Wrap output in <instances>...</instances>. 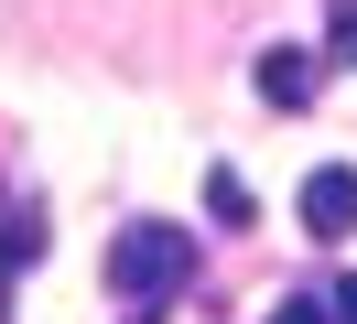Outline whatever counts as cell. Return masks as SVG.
<instances>
[{"label":"cell","mask_w":357,"mask_h":324,"mask_svg":"<svg viewBox=\"0 0 357 324\" xmlns=\"http://www.w3.org/2000/svg\"><path fill=\"white\" fill-rule=\"evenodd\" d=\"M292 216H303V238L347 249V238H357V162H314L303 194H292Z\"/></svg>","instance_id":"cell-2"},{"label":"cell","mask_w":357,"mask_h":324,"mask_svg":"<svg viewBox=\"0 0 357 324\" xmlns=\"http://www.w3.org/2000/svg\"><path fill=\"white\" fill-rule=\"evenodd\" d=\"M44 259V227L33 216H0V302H11V270H33Z\"/></svg>","instance_id":"cell-4"},{"label":"cell","mask_w":357,"mask_h":324,"mask_svg":"<svg viewBox=\"0 0 357 324\" xmlns=\"http://www.w3.org/2000/svg\"><path fill=\"white\" fill-rule=\"evenodd\" d=\"M271 324H335V314H325V292H292V302H271Z\"/></svg>","instance_id":"cell-7"},{"label":"cell","mask_w":357,"mask_h":324,"mask_svg":"<svg viewBox=\"0 0 357 324\" xmlns=\"http://www.w3.org/2000/svg\"><path fill=\"white\" fill-rule=\"evenodd\" d=\"M206 216H217V227H249V184L238 173H206Z\"/></svg>","instance_id":"cell-5"},{"label":"cell","mask_w":357,"mask_h":324,"mask_svg":"<svg viewBox=\"0 0 357 324\" xmlns=\"http://www.w3.org/2000/svg\"><path fill=\"white\" fill-rule=\"evenodd\" d=\"M325 314H335V324H357V281H335V292H325Z\"/></svg>","instance_id":"cell-8"},{"label":"cell","mask_w":357,"mask_h":324,"mask_svg":"<svg viewBox=\"0 0 357 324\" xmlns=\"http://www.w3.org/2000/svg\"><path fill=\"white\" fill-rule=\"evenodd\" d=\"M314 86H325V65H314L303 43H271L260 54V98L271 108H314Z\"/></svg>","instance_id":"cell-3"},{"label":"cell","mask_w":357,"mask_h":324,"mask_svg":"<svg viewBox=\"0 0 357 324\" xmlns=\"http://www.w3.org/2000/svg\"><path fill=\"white\" fill-rule=\"evenodd\" d=\"M109 281H119V302H174L184 281H195L184 216H130V227L109 238Z\"/></svg>","instance_id":"cell-1"},{"label":"cell","mask_w":357,"mask_h":324,"mask_svg":"<svg viewBox=\"0 0 357 324\" xmlns=\"http://www.w3.org/2000/svg\"><path fill=\"white\" fill-rule=\"evenodd\" d=\"M325 54L357 65V0H335V11H325Z\"/></svg>","instance_id":"cell-6"}]
</instances>
